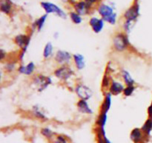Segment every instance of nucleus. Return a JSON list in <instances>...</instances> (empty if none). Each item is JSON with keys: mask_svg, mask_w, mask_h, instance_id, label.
I'll return each instance as SVG.
<instances>
[{"mask_svg": "<svg viewBox=\"0 0 152 143\" xmlns=\"http://www.w3.org/2000/svg\"><path fill=\"white\" fill-rule=\"evenodd\" d=\"M99 14L102 16V19L111 25H114L117 20V14L114 12L112 7L107 4H100L98 8Z\"/></svg>", "mask_w": 152, "mask_h": 143, "instance_id": "1", "label": "nucleus"}, {"mask_svg": "<svg viewBox=\"0 0 152 143\" xmlns=\"http://www.w3.org/2000/svg\"><path fill=\"white\" fill-rule=\"evenodd\" d=\"M129 39L125 34H119L114 38V47L118 52H123L129 46Z\"/></svg>", "mask_w": 152, "mask_h": 143, "instance_id": "2", "label": "nucleus"}, {"mask_svg": "<svg viewBox=\"0 0 152 143\" xmlns=\"http://www.w3.org/2000/svg\"><path fill=\"white\" fill-rule=\"evenodd\" d=\"M41 5L47 13H54L57 16H60V17L63 18V19L66 18V14H65V12L55 4L48 2V1H42V2H41Z\"/></svg>", "mask_w": 152, "mask_h": 143, "instance_id": "3", "label": "nucleus"}, {"mask_svg": "<svg viewBox=\"0 0 152 143\" xmlns=\"http://www.w3.org/2000/svg\"><path fill=\"white\" fill-rule=\"evenodd\" d=\"M15 43L19 47L22 49V52L21 54V58H22L30 43V37L25 35V34H19L15 37Z\"/></svg>", "mask_w": 152, "mask_h": 143, "instance_id": "4", "label": "nucleus"}, {"mask_svg": "<svg viewBox=\"0 0 152 143\" xmlns=\"http://www.w3.org/2000/svg\"><path fill=\"white\" fill-rule=\"evenodd\" d=\"M34 82L37 86L39 92L45 90L51 83V79L44 75H37L34 77Z\"/></svg>", "mask_w": 152, "mask_h": 143, "instance_id": "5", "label": "nucleus"}, {"mask_svg": "<svg viewBox=\"0 0 152 143\" xmlns=\"http://www.w3.org/2000/svg\"><path fill=\"white\" fill-rule=\"evenodd\" d=\"M55 76L61 80H66L69 79L71 77V75L74 74V72L71 69L67 66H62L59 67V69L55 71L54 72Z\"/></svg>", "mask_w": 152, "mask_h": 143, "instance_id": "6", "label": "nucleus"}, {"mask_svg": "<svg viewBox=\"0 0 152 143\" xmlns=\"http://www.w3.org/2000/svg\"><path fill=\"white\" fill-rule=\"evenodd\" d=\"M76 92L81 99L86 100V101H87L88 99H89L92 96V91L91 90L90 88L83 84L78 85L77 86Z\"/></svg>", "mask_w": 152, "mask_h": 143, "instance_id": "7", "label": "nucleus"}, {"mask_svg": "<svg viewBox=\"0 0 152 143\" xmlns=\"http://www.w3.org/2000/svg\"><path fill=\"white\" fill-rule=\"evenodd\" d=\"M71 60V55L69 52L63 50L57 51L55 56V60L61 65L68 63Z\"/></svg>", "mask_w": 152, "mask_h": 143, "instance_id": "8", "label": "nucleus"}, {"mask_svg": "<svg viewBox=\"0 0 152 143\" xmlns=\"http://www.w3.org/2000/svg\"><path fill=\"white\" fill-rule=\"evenodd\" d=\"M140 14V7L138 4H134V5L132 6L129 10L125 13V17H126V20L130 21V22H133L137 19L138 16Z\"/></svg>", "mask_w": 152, "mask_h": 143, "instance_id": "9", "label": "nucleus"}, {"mask_svg": "<svg viewBox=\"0 0 152 143\" xmlns=\"http://www.w3.org/2000/svg\"><path fill=\"white\" fill-rule=\"evenodd\" d=\"M89 24L95 33H99L102 31L104 27V19H98L97 17H92L90 19Z\"/></svg>", "mask_w": 152, "mask_h": 143, "instance_id": "10", "label": "nucleus"}, {"mask_svg": "<svg viewBox=\"0 0 152 143\" xmlns=\"http://www.w3.org/2000/svg\"><path fill=\"white\" fill-rule=\"evenodd\" d=\"M89 7H90V5L87 4L86 1H79V2L76 3L75 5H74L76 12L80 16L87 14L88 13Z\"/></svg>", "mask_w": 152, "mask_h": 143, "instance_id": "11", "label": "nucleus"}, {"mask_svg": "<svg viewBox=\"0 0 152 143\" xmlns=\"http://www.w3.org/2000/svg\"><path fill=\"white\" fill-rule=\"evenodd\" d=\"M77 108H78L79 111L82 113H85V114H92L93 113V110H91L86 100H80L77 103Z\"/></svg>", "mask_w": 152, "mask_h": 143, "instance_id": "12", "label": "nucleus"}, {"mask_svg": "<svg viewBox=\"0 0 152 143\" xmlns=\"http://www.w3.org/2000/svg\"><path fill=\"white\" fill-rule=\"evenodd\" d=\"M124 89V86H123V85L122 83H120L118 81H114V80H113L111 84V86H110V92L111 93V95H116L121 93L122 92H123Z\"/></svg>", "mask_w": 152, "mask_h": 143, "instance_id": "13", "label": "nucleus"}, {"mask_svg": "<svg viewBox=\"0 0 152 143\" xmlns=\"http://www.w3.org/2000/svg\"><path fill=\"white\" fill-rule=\"evenodd\" d=\"M34 69H35V64L33 62H31L27 64L26 66H21L19 68V72L22 74L30 75L34 72Z\"/></svg>", "mask_w": 152, "mask_h": 143, "instance_id": "14", "label": "nucleus"}, {"mask_svg": "<svg viewBox=\"0 0 152 143\" xmlns=\"http://www.w3.org/2000/svg\"><path fill=\"white\" fill-rule=\"evenodd\" d=\"M73 57H74V60L77 68L80 70L83 69L85 66H86V61H85L84 57L80 55V54H75L73 56Z\"/></svg>", "mask_w": 152, "mask_h": 143, "instance_id": "15", "label": "nucleus"}, {"mask_svg": "<svg viewBox=\"0 0 152 143\" xmlns=\"http://www.w3.org/2000/svg\"><path fill=\"white\" fill-rule=\"evenodd\" d=\"M111 92H108L105 95V101H104L103 104H102V112H105V113H108V110H110L111 106Z\"/></svg>", "mask_w": 152, "mask_h": 143, "instance_id": "16", "label": "nucleus"}, {"mask_svg": "<svg viewBox=\"0 0 152 143\" xmlns=\"http://www.w3.org/2000/svg\"><path fill=\"white\" fill-rule=\"evenodd\" d=\"M131 139L135 143H137L142 139V131L139 128H135L132 131Z\"/></svg>", "mask_w": 152, "mask_h": 143, "instance_id": "17", "label": "nucleus"}, {"mask_svg": "<svg viewBox=\"0 0 152 143\" xmlns=\"http://www.w3.org/2000/svg\"><path fill=\"white\" fill-rule=\"evenodd\" d=\"M122 76H123V80H124L125 83L127 86H134V80L132 78V75L129 72L126 71V70H123L122 71Z\"/></svg>", "mask_w": 152, "mask_h": 143, "instance_id": "18", "label": "nucleus"}, {"mask_svg": "<svg viewBox=\"0 0 152 143\" xmlns=\"http://www.w3.org/2000/svg\"><path fill=\"white\" fill-rule=\"evenodd\" d=\"M12 2L10 0H1V10L4 13H9L11 10Z\"/></svg>", "mask_w": 152, "mask_h": 143, "instance_id": "19", "label": "nucleus"}, {"mask_svg": "<svg viewBox=\"0 0 152 143\" xmlns=\"http://www.w3.org/2000/svg\"><path fill=\"white\" fill-rule=\"evenodd\" d=\"M53 45L51 44V43H48L45 45L44 49V52H43V56L45 58H49L53 54Z\"/></svg>", "mask_w": 152, "mask_h": 143, "instance_id": "20", "label": "nucleus"}, {"mask_svg": "<svg viewBox=\"0 0 152 143\" xmlns=\"http://www.w3.org/2000/svg\"><path fill=\"white\" fill-rule=\"evenodd\" d=\"M142 130L144 133L147 134V135H150L151 130H152V120L151 119H148L146 122H145V124L143 125V126L142 127Z\"/></svg>", "mask_w": 152, "mask_h": 143, "instance_id": "21", "label": "nucleus"}, {"mask_svg": "<svg viewBox=\"0 0 152 143\" xmlns=\"http://www.w3.org/2000/svg\"><path fill=\"white\" fill-rule=\"evenodd\" d=\"M98 137H99V143H111L108 139L105 137V132L104 128H101L99 129V133L98 134Z\"/></svg>", "mask_w": 152, "mask_h": 143, "instance_id": "22", "label": "nucleus"}, {"mask_svg": "<svg viewBox=\"0 0 152 143\" xmlns=\"http://www.w3.org/2000/svg\"><path fill=\"white\" fill-rule=\"evenodd\" d=\"M107 118H108V116H107V113L102 112L100 116H99V120H98V124H99V125L100 126L101 128H104V127H105V123H106L107 122Z\"/></svg>", "mask_w": 152, "mask_h": 143, "instance_id": "23", "label": "nucleus"}, {"mask_svg": "<svg viewBox=\"0 0 152 143\" xmlns=\"http://www.w3.org/2000/svg\"><path fill=\"white\" fill-rule=\"evenodd\" d=\"M46 18H47V15L45 14V15H44V16H41L39 19H37V20L35 22L34 25H36V26H37L38 31H40V30L42 28L43 25H44V24H45V20H46Z\"/></svg>", "mask_w": 152, "mask_h": 143, "instance_id": "24", "label": "nucleus"}, {"mask_svg": "<svg viewBox=\"0 0 152 143\" xmlns=\"http://www.w3.org/2000/svg\"><path fill=\"white\" fill-rule=\"evenodd\" d=\"M70 16H71V20H72L75 24H80L82 22L81 16H80V14H78L77 13L71 12V13H70Z\"/></svg>", "mask_w": 152, "mask_h": 143, "instance_id": "25", "label": "nucleus"}, {"mask_svg": "<svg viewBox=\"0 0 152 143\" xmlns=\"http://www.w3.org/2000/svg\"><path fill=\"white\" fill-rule=\"evenodd\" d=\"M33 113H34V114L35 115L37 118H39V119H46L44 113L40 110V109L38 107H34V108H33Z\"/></svg>", "mask_w": 152, "mask_h": 143, "instance_id": "26", "label": "nucleus"}, {"mask_svg": "<svg viewBox=\"0 0 152 143\" xmlns=\"http://www.w3.org/2000/svg\"><path fill=\"white\" fill-rule=\"evenodd\" d=\"M135 87L134 86H127V87L125 88L123 90V93L126 96H131L134 92Z\"/></svg>", "mask_w": 152, "mask_h": 143, "instance_id": "27", "label": "nucleus"}, {"mask_svg": "<svg viewBox=\"0 0 152 143\" xmlns=\"http://www.w3.org/2000/svg\"><path fill=\"white\" fill-rule=\"evenodd\" d=\"M42 133L43 136L47 137V138H51L52 136L53 135V133L48 128H43L42 130Z\"/></svg>", "mask_w": 152, "mask_h": 143, "instance_id": "28", "label": "nucleus"}, {"mask_svg": "<svg viewBox=\"0 0 152 143\" xmlns=\"http://www.w3.org/2000/svg\"><path fill=\"white\" fill-rule=\"evenodd\" d=\"M55 143H67L66 139L62 136H59L55 140Z\"/></svg>", "mask_w": 152, "mask_h": 143, "instance_id": "29", "label": "nucleus"}, {"mask_svg": "<svg viewBox=\"0 0 152 143\" xmlns=\"http://www.w3.org/2000/svg\"><path fill=\"white\" fill-rule=\"evenodd\" d=\"M15 67V65L13 63H9L7 64V66H6V68H7V69L8 70V71H11V70H13V69H14Z\"/></svg>", "mask_w": 152, "mask_h": 143, "instance_id": "30", "label": "nucleus"}, {"mask_svg": "<svg viewBox=\"0 0 152 143\" xmlns=\"http://www.w3.org/2000/svg\"><path fill=\"white\" fill-rule=\"evenodd\" d=\"M148 116H149V119L152 120V103L151 104V105L149 106V107L148 108Z\"/></svg>", "mask_w": 152, "mask_h": 143, "instance_id": "31", "label": "nucleus"}, {"mask_svg": "<svg viewBox=\"0 0 152 143\" xmlns=\"http://www.w3.org/2000/svg\"><path fill=\"white\" fill-rule=\"evenodd\" d=\"M84 1H86V2L87 3V4H88L89 5L91 6L92 4H94V2H96V0H85Z\"/></svg>", "mask_w": 152, "mask_h": 143, "instance_id": "32", "label": "nucleus"}]
</instances>
